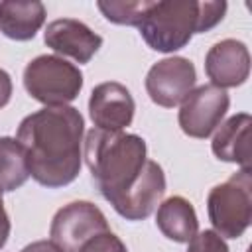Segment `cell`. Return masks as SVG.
I'll use <instances>...</instances> for the list:
<instances>
[{"mask_svg":"<svg viewBox=\"0 0 252 252\" xmlns=\"http://www.w3.org/2000/svg\"><path fill=\"white\" fill-rule=\"evenodd\" d=\"M187 244V252H228L224 238L215 230H201Z\"/></svg>","mask_w":252,"mask_h":252,"instance_id":"obj_17","label":"cell"},{"mask_svg":"<svg viewBox=\"0 0 252 252\" xmlns=\"http://www.w3.org/2000/svg\"><path fill=\"white\" fill-rule=\"evenodd\" d=\"M195 65L187 57H165L154 63L146 75V91L158 106L173 108L193 91Z\"/></svg>","mask_w":252,"mask_h":252,"instance_id":"obj_8","label":"cell"},{"mask_svg":"<svg viewBox=\"0 0 252 252\" xmlns=\"http://www.w3.org/2000/svg\"><path fill=\"white\" fill-rule=\"evenodd\" d=\"M30 179L26 152L16 138H0V189L16 191Z\"/></svg>","mask_w":252,"mask_h":252,"instance_id":"obj_15","label":"cell"},{"mask_svg":"<svg viewBox=\"0 0 252 252\" xmlns=\"http://www.w3.org/2000/svg\"><path fill=\"white\" fill-rule=\"evenodd\" d=\"M45 22V6L37 0L0 2V32L16 41L35 37Z\"/></svg>","mask_w":252,"mask_h":252,"instance_id":"obj_13","label":"cell"},{"mask_svg":"<svg viewBox=\"0 0 252 252\" xmlns=\"http://www.w3.org/2000/svg\"><path fill=\"white\" fill-rule=\"evenodd\" d=\"M12 77L0 69V108H4L8 102H10V96H12Z\"/></svg>","mask_w":252,"mask_h":252,"instance_id":"obj_20","label":"cell"},{"mask_svg":"<svg viewBox=\"0 0 252 252\" xmlns=\"http://www.w3.org/2000/svg\"><path fill=\"white\" fill-rule=\"evenodd\" d=\"M150 0H100L96 2V8L102 12V16L118 26H140L146 12L150 10Z\"/></svg>","mask_w":252,"mask_h":252,"instance_id":"obj_16","label":"cell"},{"mask_svg":"<svg viewBox=\"0 0 252 252\" xmlns=\"http://www.w3.org/2000/svg\"><path fill=\"white\" fill-rule=\"evenodd\" d=\"M24 87L45 106H65L83 89V73L59 55H37L24 69Z\"/></svg>","mask_w":252,"mask_h":252,"instance_id":"obj_5","label":"cell"},{"mask_svg":"<svg viewBox=\"0 0 252 252\" xmlns=\"http://www.w3.org/2000/svg\"><path fill=\"white\" fill-rule=\"evenodd\" d=\"M85 161L100 195L126 220L148 219L165 193V173L148 159L146 140L138 134L89 130Z\"/></svg>","mask_w":252,"mask_h":252,"instance_id":"obj_1","label":"cell"},{"mask_svg":"<svg viewBox=\"0 0 252 252\" xmlns=\"http://www.w3.org/2000/svg\"><path fill=\"white\" fill-rule=\"evenodd\" d=\"M85 118L75 106H43L28 114L16 132L30 175L47 189L73 183L81 171Z\"/></svg>","mask_w":252,"mask_h":252,"instance_id":"obj_2","label":"cell"},{"mask_svg":"<svg viewBox=\"0 0 252 252\" xmlns=\"http://www.w3.org/2000/svg\"><path fill=\"white\" fill-rule=\"evenodd\" d=\"M136 102L130 91L116 83L106 81L93 89L89 98V114L98 130L118 132L132 124Z\"/></svg>","mask_w":252,"mask_h":252,"instance_id":"obj_9","label":"cell"},{"mask_svg":"<svg viewBox=\"0 0 252 252\" xmlns=\"http://www.w3.org/2000/svg\"><path fill=\"white\" fill-rule=\"evenodd\" d=\"M207 213L215 232L222 238H240L252 222V175L242 167L207 197Z\"/></svg>","mask_w":252,"mask_h":252,"instance_id":"obj_4","label":"cell"},{"mask_svg":"<svg viewBox=\"0 0 252 252\" xmlns=\"http://www.w3.org/2000/svg\"><path fill=\"white\" fill-rule=\"evenodd\" d=\"M20 252H61L59 246H55L51 240H35L28 246H24Z\"/></svg>","mask_w":252,"mask_h":252,"instance_id":"obj_21","label":"cell"},{"mask_svg":"<svg viewBox=\"0 0 252 252\" xmlns=\"http://www.w3.org/2000/svg\"><path fill=\"white\" fill-rule=\"evenodd\" d=\"M106 230H110L108 220L94 203L73 201L55 213L49 236L61 252H79L87 240Z\"/></svg>","mask_w":252,"mask_h":252,"instance_id":"obj_6","label":"cell"},{"mask_svg":"<svg viewBox=\"0 0 252 252\" xmlns=\"http://www.w3.org/2000/svg\"><path fill=\"white\" fill-rule=\"evenodd\" d=\"M156 224L161 234L173 242H189L199 232V220L193 205L179 195L165 199L158 207Z\"/></svg>","mask_w":252,"mask_h":252,"instance_id":"obj_14","label":"cell"},{"mask_svg":"<svg viewBox=\"0 0 252 252\" xmlns=\"http://www.w3.org/2000/svg\"><path fill=\"white\" fill-rule=\"evenodd\" d=\"M250 126L252 118L246 112L230 116L213 136V154L228 163H238L250 169Z\"/></svg>","mask_w":252,"mask_h":252,"instance_id":"obj_12","label":"cell"},{"mask_svg":"<svg viewBox=\"0 0 252 252\" xmlns=\"http://www.w3.org/2000/svg\"><path fill=\"white\" fill-rule=\"evenodd\" d=\"M43 41L55 53L71 57L77 63H89L102 45V37L98 33L73 18H61L47 24Z\"/></svg>","mask_w":252,"mask_h":252,"instance_id":"obj_11","label":"cell"},{"mask_svg":"<svg viewBox=\"0 0 252 252\" xmlns=\"http://www.w3.org/2000/svg\"><path fill=\"white\" fill-rule=\"evenodd\" d=\"M226 2L159 0L152 2L138 30L150 49L173 53L183 49L193 33H205L222 22Z\"/></svg>","mask_w":252,"mask_h":252,"instance_id":"obj_3","label":"cell"},{"mask_svg":"<svg viewBox=\"0 0 252 252\" xmlns=\"http://www.w3.org/2000/svg\"><path fill=\"white\" fill-rule=\"evenodd\" d=\"M205 73L211 85L219 89H232L246 83L250 75V51L238 39L217 41L205 57Z\"/></svg>","mask_w":252,"mask_h":252,"instance_id":"obj_10","label":"cell"},{"mask_svg":"<svg viewBox=\"0 0 252 252\" xmlns=\"http://www.w3.org/2000/svg\"><path fill=\"white\" fill-rule=\"evenodd\" d=\"M228 104L230 98L224 89L201 85L183 98L179 108V126L191 138H209L220 126Z\"/></svg>","mask_w":252,"mask_h":252,"instance_id":"obj_7","label":"cell"},{"mask_svg":"<svg viewBox=\"0 0 252 252\" xmlns=\"http://www.w3.org/2000/svg\"><path fill=\"white\" fill-rule=\"evenodd\" d=\"M79 252H128V248L114 232L106 230L87 240Z\"/></svg>","mask_w":252,"mask_h":252,"instance_id":"obj_18","label":"cell"},{"mask_svg":"<svg viewBox=\"0 0 252 252\" xmlns=\"http://www.w3.org/2000/svg\"><path fill=\"white\" fill-rule=\"evenodd\" d=\"M2 189H0V250L6 246V242H8V236H10V217H8V213H6V209H4V199H2Z\"/></svg>","mask_w":252,"mask_h":252,"instance_id":"obj_19","label":"cell"}]
</instances>
